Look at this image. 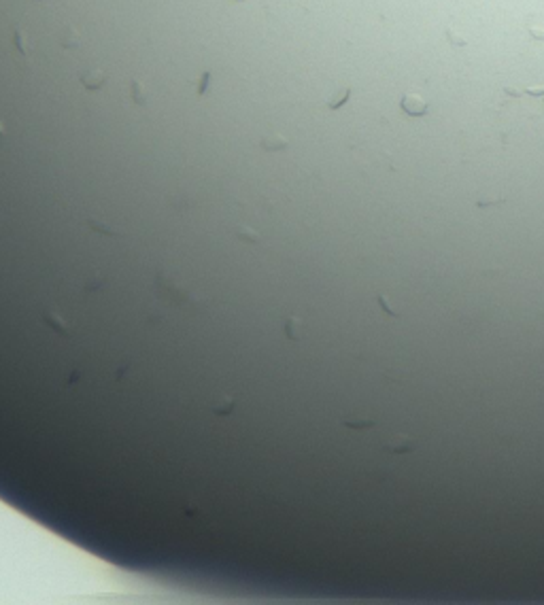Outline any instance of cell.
Returning <instances> with one entry per match:
<instances>
[{
	"instance_id": "1",
	"label": "cell",
	"mask_w": 544,
	"mask_h": 605,
	"mask_svg": "<svg viewBox=\"0 0 544 605\" xmlns=\"http://www.w3.org/2000/svg\"><path fill=\"white\" fill-rule=\"evenodd\" d=\"M400 106H402V111H404L406 115H411V117H423V115L427 113V102L417 94H406L404 98H402Z\"/></svg>"
},
{
	"instance_id": "2",
	"label": "cell",
	"mask_w": 544,
	"mask_h": 605,
	"mask_svg": "<svg viewBox=\"0 0 544 605\" xmlns=\"http://www.w3.org/2000/svg\"><path fill=\"white\" fill-rule=\"evenodd\" d=\"M383 448H385L387 453L406 454V453H411V450L414 448V440H413V437H408V435H404V433H400V435L391 437V440H389Z\"/></svg>"
},
{
	"instance_id": "3",
	"label": "cell",
	"mask_w": 544,
	"mask_h": 605,
	"mask_svg": "<svg viewBox=\"0 0 544 605\" xmlns=\"http://www.w3.org/2000/svg\"><path fill=\"white\" fill-rule=\"evenodd\" d=\"M104 81L106 79H104V73H102V70H94V73H87V75L81 76V83L89 89V92H92V89H100L102 85H104Z\"/></svg>"
},
{
	"instance_id": "4",
	"label": "cell",
	"mask_w": 544,
	"mask_h": 605,
	"mask_svg": "<svg viewBox=\"0 0 544 605\" xmlns=\"http://www.w3.org/2000/svg\"><path fill=\"white\" fill-rule=\"evenodd\" d=\"M289 145L285 138H281V136H272V138H264V143H261V147H264L266 151H279V149H285V147Z\"/></svg>"
},
{
	"instance_id": "5",
	"label": "cell",
	"mask_w": 544,
	"mask_h": 605,
	"mask_svg": "<svg viewBox=\"0 0 544 605\" xmlns=\"http://www.w3.org/2000/svg\"><path fill=\"white\" fill-rule=\"evenodd\" d=\"M504 94H508V96H538V98H542L544 87H529V89H525V92H517V89L504 87Z\"/></svg>"
},
{
	"instance_id": "6",
	"label": "cell",
	"mask_w": 544,
	"mask_h": 605,
	"mask_svg": "<svg viewBox=\"0 0 544 605\" xmlns=\"http://www.w3.org/2000/svg\"><path fill=\"white\" fill-rule=\"evenodd\" d=\"M349 96H351V89L349 87H344L340 94H338V98H334V100H330L328 102V108H332V111H336V108H340L344 102L349 100Z\"/></svg>"
},
{
	"instance_id": "7",
	"label": "cell",
	"mask_w": 544,
	"mask_h": 605,
	"mask_svg": "<svg viewBox=\"0 0 544 605\" xmlns=\"http://www.w3.org/2000/svg\"><path fill=\"white\" fill-rule=\"evenodd\" d=\"M446 38H449V43L453 45V47H466V45H468L462 36L455 34V30H453V28H446Z\"/></svg>"
},
{
	"instance_id": "8",
	"label": "cell",
	"mask_w": 544,
	"mask_h": 605,
	"mask_svg": "<svg viewBox=\"0 0 544 605\" xmlns=\"http://www.w3.org/2000/svg\"><path fill=\"white\" fill-rule=\"evenodd\" d=\"M344 425H349L351 429H368V427H374V421H347Z\"/></svg>"
},
{
	"instance_id": "9",
	"label": "cell",
	"mask_w": 544,
	"mask_h": 605,
	"mask_svg": "<svg viewBox=\"0 0 544 605\" xmlns=\"http://www.w3.org/2000/svg\"><path fill=\"white\" fill-rule=\"evenodd\" d=\"M376 300H379V304L383 306V310H385L387 314H391V317H398V312H395L393 308H391V304H389V302H387L385 295H379V298H376Z\"/></svg>"
},
{
	"instance_id": "10",
	"label": "cell",
	"mask_w": 544,
	"mask_h": 605,
	"mask_svg": "<svg viewBox=\"0 0 544 605\" xmlns=\"http://www.w3.org/2000/svg\"><path fill=\"white\" fill-rule=\"evenodd\" d=\"M527 34L534 38V41H542L544 43V30L542 28H536V25H529L527 28Z\"/></svg>"
},
{
	"instance_id": "11",
	"label": "cell",
	"mask_w": 544,
	"mask_h": 605,
	"mask_svg": "<svg viewBox=\"0 0 544 605\" xmlns=\"http://www.w3.org/2000/svg\"><path fill=\"white\" fill-rule=\"evenodd\" d=\"M132 89H134V100H136V104H143V98H140V83L138 81H132Z\"/></svg>"
},
{
	"instance_id": "12",
	"label": "cell",
	"mask_w": 544,
	"mask_h": 605,
	"mask_svg": "<svg viewBox=\"0 0 544 605\" xmlns=\"http://www.w3.org/2000/svg\"><path fill=\"white\" fill-rule=\"evenodd\" d=\"M208 79H210V73H204V75H202V81H200V87H198V94H200V96H204V92H207Z\"/></svg>"
},
{
	"instance_id": "13",
	"label": "cell",
	"mask_w": 544,
	"mask_h": 605,
	"mask_svg": "<svg viewBox=\"0 0 544 605\" xmlns=\"http://www.w3.org/2000/svg\"><path fill=\"white\" fill-rule=\"evenodd\" d=\"M238 236H240V238H251V242H259V236H258V234H253L251 229H240V231H238Z\"/></svg>"
},
{
	"instance_id": "14",
	"label": "cell",
	"mask_w": 544,
	"mask_h": 605,
	"mask_svg": "<svg viewBox=\"0 0 544 605\" xmlns=\"http://www.w3.org/2000/svg\"><path fill=\"white\" fill-rule=\"evenodd\" d=\"M15 43H17V49L22 51V53H26V49H24V38H22V30L15 32Z\"/></svg>"
},
{
	"instance_id": "15",
	"label": "cell",
	"mask_w": 544,
	"mask_h": 605,
	"mask_svg": "<svg viewBox=\"0 0 544 605\" xmlns=\"http://www.w3.org/2000/svg\"><path fill=\"white\" fill-rule=\"evenodd\" d=\"M2 136H4V132H2V126H0V140H2Z\"/></svg>"
}]
</instances>
